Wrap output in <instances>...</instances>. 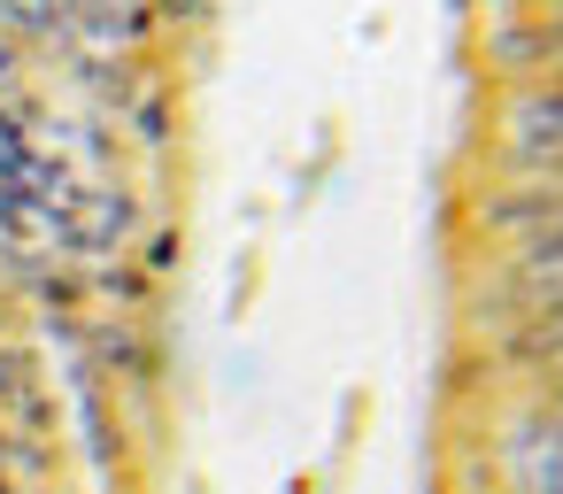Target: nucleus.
Returning <instances> with one entry per match:
<instances>
[{
  "instance_id": "nucleus-1",
  "label": "nucleus",
  "mask_w": 563,
  "mask_h": 494,
  "mask_svg": "<svg viewBox=\"0 0 563 494\" xmlns=\"http://www.w3.org/2000/svg\"><path fill=\"white\" fill-rule=\"evenodd\" d=\"M132 240V201L117 186H70L63 217H55V248L63 255H117Z\"/></svg>"
},
{
  "instance_id": "nucleus-3",
  "label": "nucleus",
  "mask_w": 563,
  "mask_h": 494,
  "mask_svg": "<svg viewBox=\"0 0 563 494\" xmlns=\"http://www.w3.org/2000/svg\"><path fill=\"white\" fill-rule=\"evenodd\" d=\"M0 494H16V479H9V471H0Z\"/></svg>"
},
{
  "instance_id": "nucleus-2",
  "label": "nucleus",
  "mask_w": 563,
  "mask_h": 494,
  "mask_svg": "<svg viewBox=\"0 0 563 494\" xmlns=\"http://www.w3.org/2000/svg\"><path fill=\"white\" fill-rule=\"evenodd\" d=\"M32 386V363L24 355H9V348H0V417H9V402Z\"/></svg>"
}]
</instances>
